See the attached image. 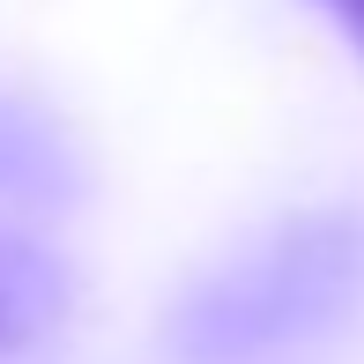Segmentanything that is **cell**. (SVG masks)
Returning <instances> with one entry per match:
<instances>
[{
    "label": "cell",
    "instance_id": "obj_1",
    "mask_svg": "<svg viewBox=\"0 0 364 364\" xmlns=\"http://www.w3.org/2000/svg\"><path fill=\"white\" fill-rule=\"evenodd\" d=\"M364 275V238L350 223H305L290 238L260 245L245 268H230L223 283H208L178 320L186 357H245L275 350L283 335L312 327L320 312H335Z\"/></svg>",
    "mask_w": 364,
    "mask_h": 364
},
{
    "label": "cell",
    "instance_id": "obj_2",
    "mask_svg": "<svg viewBox=\"0 0 364 364\" xmlns=\"http://www.w3.org/2000/svg\"><path fill=\"white\" fill-rule=\"evenodd\" d=\"M60 297H68L60 268L30 238H8V230H0V364L38 350V335L60 320Z\"/></svg>",
    "mask_w": 364,
    "mask_h": 364
},
{
    "label": "cell",
    "instance_id": "obj_3",
    "mask_svg": "<svg viewBox=\"0 0 364 364\" xmlns=\"http://www.w3.org/2000/svg\"><path fill=\"white\" fill-rule=\"evenodd\" d=\"M53 171V149H45V127L23 119L15 105H0V186H30V178Z\"/></svg>",
    "mask_w": 364,
    "mask_h": 364
},
{
    "label": "cell",
    "instance_id": "obj_4",
    "mask_svg": "<svg viewBox=\"0 0 364 364\" xmlns=\"http://www.w3.org/2000/svg\"><path fill=\"white\" fill-rule=\"evenodd\" d=\"M320 8L335 15L342 30H350V45H357V53H364V0H320Z\"/></svg>",
    "mask_w": 364,
    "mask_h": 364
}]
</instances>
